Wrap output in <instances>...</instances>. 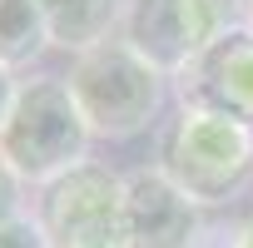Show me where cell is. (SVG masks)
<instances>
[{
	"label": "cell",
	"mask_w": 253,
	"mask_h": 248,
	"mask_svg": "<svg viewBox=\"0 0 253 248\" xmlns=\"http://www.w3.org/2000/svg\"><path fill=\"white\" fill-rule=\"evenodd\" d=\"M199 204L159 164L124 174V248H199Z\"/></svg>",
	"instance_id": "cell-5"
},
{
	"label": "cell",
	"mask_w": 253,
	"mask_h": 248,
	"mask_svg": "<svg viewBox=\"0 0 253 248\" xmlns=\"http://www.w3.org/2000/svg\"><path fill=\"white\" fill-rule=\"evenodd\" d=\"M40 10L50 25V45L80 55V50H89L119 30L124 0H40Z\"/></svg>",
	"instance_id": "cell-8"
},
{
	"label": "cell",
	"mask_w": 253,
	"mask_h": 248,
	"mask_svg": "<svg viewBox=\"0 0 253 248\" xmlns=\"http://www.w3.org/2000/svg\"><path fill=\"white\" fill-rule=\"evenodd\" d=\"M233 248H253V218L238 228V238H233Z\"/></svg>",
	"instance_id": "cell-13"
},
{
	"label": "cell",
	"mask_w": 253,
	"mask_h": 248,
	"mask_svg": "<svg viewBox=\"0 0 253 248\" xmlns=\"http://www.w3.org/2000/svg\"><path fill=\"white\" fill-rule=\"evenodd\" d=\"M35 218L55 248H124V174L89 159L40 189Z\"/></svg>",
	"instance_id": "cell-4"
},
{
	"label": "cell",
	"mask_w": 253,
	"mask_h": 248,
	"mask_svg": "<svg viewBox=\"0 0 253 248\" xmlns=\"http://www.w3.org/2000/svg\"><path fill=\"white\" fill-rule=\"evenodd\" d=\"M65 84L94 139H134L159 119L169 80L144 55H134L119 35H109L70 60Z\"/></svg>",
	"instance_id": "cell-2"
},
{
	"label": "cell",
	"mask_w": 253,
	"mask_h": 248,
	"mask_svg": "<svg viewBox=\"0 0 253 248\" xmlns=\"http://www.w3.org/2000/svg\"><path fill=\"white\" fill-rule=\"evenodd\" d=\"M15 94H20V80H15V70H5V65H0V124L10 119V104H15Z\"/></svg>",
	"instance_id": "cell-12"
},
{
	"label": "cell",
	"mask_w": 253,
	"mask_h": 248,
	"mask_svg": "<svg viewBox=\"0 0 253 248\" xmlns=\"http://www.w3.org/2000/svg\"><path fill=\"white\" fill-rule=\"evenodd\" d=\"M248 30H253V5H248Z\"/></svg>",
	"instance_id": "cell-14"
},
{
	"label": "cell",
	"mask_w": 253,
	"mask_h": 248,
	"mask_svg": "<svg viewBox=\"0 0 253 248\" xmlns=\"http://www.w3.org/2000/svg\"><path fill=\"white\" fill-rule=\"evenodd\" d=\"M159 169L199 204H228L253 174V124L213 109H184L159 139Z\"/></svg>",
	"instance_id": "cell-3"
},
{
	"label": "cell",
	"mask_w": 253,
	"mask_h": 248,
	"mask_svg": "<svg viewBox=\"0 0 253 248\" xmlns=\"http://www.w3.org/2000/svg\"><path fill=\"white\" fill-rule=\"evenodd\" d=\"M0 248H55V243H50V233L40 228L35 213H15V218L0 223Z\"/></svg>",
	"instance_id": "cell-10"
},
{
	"label": "cell",
	"mask_w": 253,
	"mask_h": 248,
	"mask_svg": "<svg viewBox=\"0 0 253 248\" xmlns=\"http://www.w3.org/2000/svg\"><path fill=\"white\" fill-rule=\"evenodd\" d=\"M184 109H213L233 119H253V30H233L199 50L189 70L174 80Z\"/></svg>",
	"instance_id": "cell-6"
},
{
	"label": "cell",
	"mask_w": 253,
	"mask_h": 248,
	"mask_svg": "<svg viewBox=\"0 0 253 248\" xmlns=\"http://www.w3.org/2000/svg\"><path fill=\"white\" fill-rule=\"evenodd\" d=\"M134 55H144L164 80H179L189 70V60L204 50L189 0H124V15L114 30Z\"/></svg>",
	"instance_id": "cell-7"
},
{
	"label": "cell",
	"mask_w": 253,
	"mask_h": 248,
	"mask_svg": "<svg viewBox=\"0 0 253 248\" xmlns=\"http://www.w3.org/2000/svg\"><path fill=\"white\" fill-rule=\"evenodd\" d=\"M50 50V25L40 0H0V65L25 70Z\"/></svg>",
	"instance_id": "cell-9"
},
{
	"label": "cell",
	"mask_w": 253,
	"mask_h": 248,
	"mask_svg": "<svg viewBox=\"0 0 253 248\" xmlns=\"http://www.w3.org/2000/svg\"><path fill=\"white\" fill-rule=\"evenodd\" d=\"M15 213H25V184H20V174L5 164V154H0V223L15 218Z\"/></svg>",
	"instance_id": "cell-11"
},
{
	"label": "cell",
	"mask_w": 253,
	"mask_h": 248,
	"mask_svg": "<svg viewBox=\"0 0 253 248\" xmlns=\"http://www.w3.org/2000/svg\"><path fill=\"white\" fill-rule=\"evenodd\" d=\"M89 124L65 84V75H35L20 80V94L10 104V119L0 124V154L20 174V184H55L70 169L89 164Z\"/></svg>",
	"instance_id": "cell-1"
}]
</instances>
